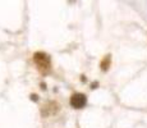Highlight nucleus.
Listing matches in <instances>:
<instances>
[{"instance_id":"f03ea898","label":"nucleus","mask_w":147,"mask_h":128,"mask_svg":"<svg viewBox=\"0 0 147 128\" xmlns=\"http://www.w3.org/2000/svg\"><path fill=\"white\" fill-rule=\"evenodd\" d=\"M59 110H60V105H59L58 102L49 101L41 108V115L44 116V118H46V116H50V115H55Z\"/></svg>"},{"instance_id":"f257e3e1","label":"nucleus","mask_w":147,"mask_h":128,"mask_svg":"<svg viewBox=\"0 0 147 128\" xmlns=\"http://www.w3.org/2000/svg\"><path fill=\"white\" fill-rule=\"evenodd\" d=\"M33 62L37 65V68L42 73H47L51 67V60H50V55L46 54L45 51H36L33 54Z\"/></svg>"},{"instance_id":"7ed1b4c3","label":"nucleus","mask_w":147,"mask_h":128,"mask_svg":"<svg viewBox=\"0 0 147 128\" xmlns=\"http://www.w3.org/2000/svg\"><path fill=\"white\" fill-rule=\"evenodd\" d=\"M87 104V98L84 93L77 92V93H73L72 98H70V105H72L74 109H82L84 108Z\"/></svg>"},{"instance_id":"20e7f679","label":"nucleus","mask_w":147,"mask_h":128,"mask_svg":"<svg viewBox=\"0 0 147 128\" xmlns=\"http://www.w3.org/2000/svg\"><path fill=\"white\" fill-rule=\"evenodd\" d=\"M110 64H111V55H110V54H107V55L105 56V58H104L102 60H101L100 67H101V69H102L104 72H106V70L109 69Z\"/></svg>"},{"instance_id":"39448f33","label":"nucleus","mask_w":147,"mask_h":128,"mask_svg":"<svg viewBox=\"0 0 147 128\" xmlns=\"http://www.w3.org/2000/svg\"><path fill=\"white\" fill-rule=\"evenodd\" d=\"M32 100H37V96H36V95H32Z\"/></svg>"}]
</instances>
